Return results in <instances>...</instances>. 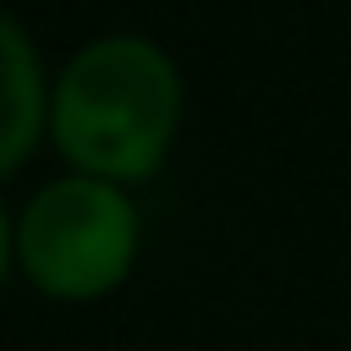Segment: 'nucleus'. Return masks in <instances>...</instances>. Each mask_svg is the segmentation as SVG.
I'll list each match as a JSON object with an SVG mask.
<instances>
[{
    "mask_svg": "<svg viewBox=\"0 0 351 351\" xmlns=\"http://www.w3.org/2000/svg\"><path fill=\"white\" fill-rule=\"evenodd\" d=\"M181 126V71L137 33L93 38L49 93V137L77 176L143 181L165 165Z\"/></svg>",
    "mask_w": 351,
    "mask_h": 351,
    "instance_id": "1",
    "label": "nucleus"
},
{
    "mask_svg": "<svg viewBox=\"0 0 351 351\" xmlns=\"http://www.w3.org/2000/svg\"><path fill=\"white\" fill-rule=\"evenodd\" d=\"M137 258V208L115 181L60 176L16 219V263L55 302L110 296Z\"/></svg>",
    "mask_w": 351,
    "mask_h": 351,
    "instance_id": "2",
    "label": "nucleus"
},
{
    "mask_svg": "<svg viewBox=\"0 0 351 351\" xmlns=\"http://www.w3.org/2000/svg\"><path fill=\"white\" fill-rule=\"evenodd\" d=\"M49 126V93L27 33L0 11V176H11Z\"/></svg>",
    "mask_w": 351,
    "mask_h": 351,
    "instance_id": "3",
    "label": "nucleus"
},
{
    "mask_svg": "<svg viewBox=\"0 0 351 351\" xmlns=\"http://www.w3.org/2000/svg\"><path fill=\"white\" fill-rule=\"evenodd\" d=\"M11 252H16V225H11V219H5V208H0V280H5Z\"/></svg>",
    "mask_w": 351,
    "mask_h": 351,
    "instance_id": "4",
    "label": "nucleus"
}]
</instances>
